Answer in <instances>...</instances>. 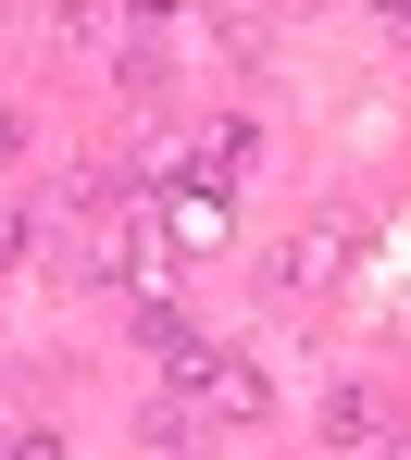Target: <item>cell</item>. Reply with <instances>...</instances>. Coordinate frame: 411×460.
I'll return each mask as SVG.
<instances>
[{
  "mask_svg": "<svg viewBox=\"0 0 411 460\" xmlns=\"http://www.w3.org/2000/svg\"><path fill=\"white\" fill-rule=\"evenodd\" d=\"M174 385H187V411H225V423H262V374H249L237 349H174Z\"/></svg>",
  "mask_w": 411,
  "mask_h": 460,
  "instance_id": "6da1fadb",
  "label": "cell"
},
{
  "mask_svg": "<svg viewBox=\"0 0 411 460\" xmlns=\"http://www.w3.org/2000/svg\"><path fill=\"white\" fill-rule=\"evenodd\" d=\"M174 249H225V187H187L174 199Z\"/></svg>",
  "mask_w": 411,
  "mask_h": 460,
  "instance_id": "7a4b0ae2",
  "label": "cell"
},
{
  "mask_svg": "<svg viewBox=\"0 0 411 460\" xmlns=\"http://www.w3.org/2000/svg\"><path fill=\"white\" fill-rule=\"evenodd\" d=\"M0 460H63V436H13V448H0Z\"/></svg>",
  "mask_w": 411,
  "mask_h": 460,
  "instance_id": "3957f363",
  "label": "cell"
}]
</instances>
